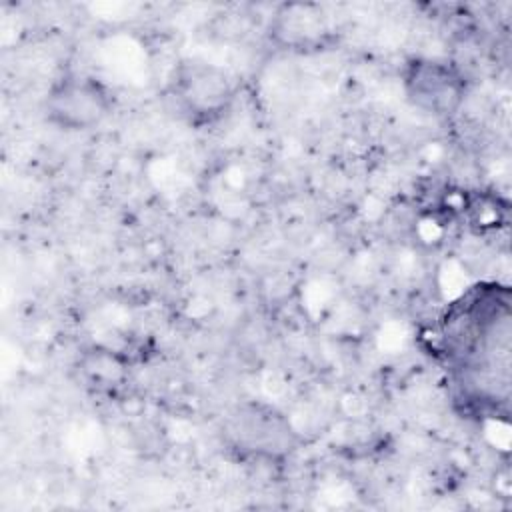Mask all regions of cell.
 Segmentation results:
<instances>
[{
  "instance_id": "cell-1",
  "label": "cell",
  "mask_w": 512,
  "mask_h": 512,
  "mask_svg": "<svg viewBox=\"0 0 512 512\" xmlns=\"http://www.w3.org/2000/svg\"><path fill=\"white\" fill-rule=\"evenodd\" d=\"M444 340L456 384L466 398L498 400L508 390L510 294L500 286H476L444 318Z\"/></svg>"
},
{
  "instance_id": "cell-2",
  "label": "cell",
  "mask_w": 512,
  "mask_h": 512,
  "mask_svg": "<svg viewBox=\"0 0 512 512\" xmlns=\"http://www.w3.org/2000/svg\"><path fill=\"white\" fill-rule=\"evenodd\" d=\"M114 108V94L96 76L66 74L44 98L46 120L66 132H82L102 124Z\"/></svg>"
},
{
  "instance_id": "cell-3",
  "label": "cell",
  "mask_w": 512,
  "mask_h": 512,
  "mask_svg": "<svg viewBox=\"0 0 512 512\" xmlns=\"http://www.w3.org/2000/svg\"><path fill=\"white\" fill-rule=\"evenodd\" d=\"M170 96L190 124L202 126L220 120L230 110L234 84L224 68L202 60H188L176 68Z\"/></svg>"
},
{
  "instance_id": "cell-4",
  "label": "cell",
  "mask_w": 512,
  "mask_h": 512,
  "mask_svg": "<svg viewBox=\"0 0 512 512\" xmlns=\"http://www.w3.org/2000/svg\"><path fill=\"white\" fill-rule=\"evenodd\" d=\"M404 92L408 102L424 114L448 118L464 102L466 80L448 60L416 56L404 68Z\"/></svg>"
},
{
  "instance_id": "cell-5",
  "label": "cell",
  "mask_w": 512,
  "mask_h": 512,
  "mask_svg": "<svg viewBox=\"0 0 512 512\" xmlns=\"http://www.w3.org/2000/svg\"><path fill=\"white\" fill-rule=\"evenodd\" d=\"M232 434L236 442L250 452L276 454L290 446L292 432L286 420L262 406H244L234 416Z\"/></svg>"
},
{
  "instance_id": "cell-6",
  "label": "cell",
  "mask_w": 512,
  "mask_h": 512,
  "mask_svg": "<svg viewBox=\"0 0 512 512\" xmlns=\"http://www.w3.org/2000/svg\"><path fill=\"white\" fill-rule=\"evenodd\" d=\"M82 374L90 384L110 388L124 378V364L110 350L94 348L82 358Z\"/></svg>"
}]
</instances>
